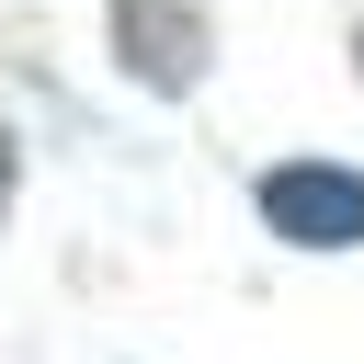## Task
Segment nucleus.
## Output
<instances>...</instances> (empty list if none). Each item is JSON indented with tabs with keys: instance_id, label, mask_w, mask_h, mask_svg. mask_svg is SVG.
Returning <instances> with one entry per match:
<instances>
[{
	"instance_id": "nucleus-3",
	"label": "nucleus",
	"mask_w": 364,
	"mask_h": 364,
	"mask_svg": "<svg viewBox=\"0 0 364 364\" xmlns=\"http://www.w3.org/2000/svg\"><path fill=\"white\" fill-rule=\"evenodd\" d=\"M11 182H23V159H11V125H0V205H11Z\"/></svg>"
},
{
	"instance_id": "nucleus-4",
	"label": "nucleus",
	"mask_w": 364,
	"mask_h": 364,
	"mask_svg": "<svg viewBox=\"0 0 364 364\" xmlns=\"http://www.w3.org/2000/svg\"><path fill=\"white\" fill-rule=\"evenodd\" d=\"M353 68H364V23H353Z\"/></svg>"
},
{
	"instance_id": "nucleus-1",
	"label": "nucleus",
	"mask_w": 364,
	"mask_h": 364,
	"mask_svg": "<svg viewBox=\"0 0 364 364\" xmlns=\"http://www.w3.org/2000/svg\"><path fill=\"white\" fill-rule=\"evenodd\" d=\"M262 228L296 239V250H353L364 239V171H330V159L262 171Z\"/></svg>"
},
{
	"instance_id": "nucleus-2",
	"label": "nucleus",
	"mask_w": 364,
	"mask_h": 364,
	"mask_svg": "<svg viewBox=\"0 0 364 364\" xmlns=\"http://www.w3.org/2000/svg\"><path fill=\"white\" fill-rule=\"evenodd\" d=\"M114 46L148 91H193L205 80V11L193 0H114Z\"/></svg>"
}]
</instances>
